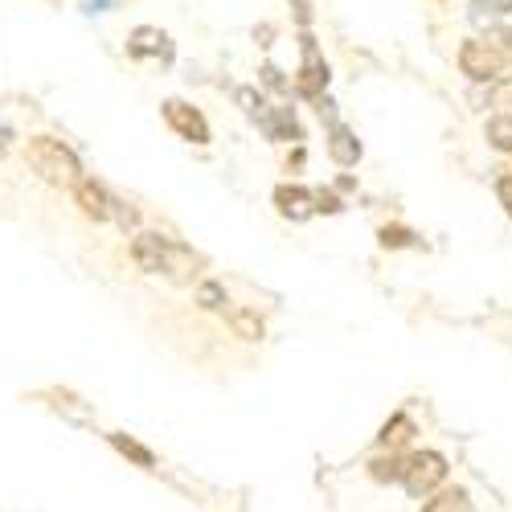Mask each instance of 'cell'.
I'll use <instances>...</instances> for the list:
<instances>
[{
    "instance_id": "1",
    "label": "cell",
    "mask_w": 512,
    "mask_h": 512,
    "mask_svg": "<svg viewBox=\"0 0 512 512\" xmlns=\"http://www.w3.org/2000/svg\"><path fill=\"white\" fill-rule=\"evenodd\" d=\"M25 160H29L33 173L46 181V185H54V189H78V185H82V164H78V156H74L62 140H54V136L29 140Z\"/></svg>"
},
{
    "instance_id": "2",
    "label": "cell",
    "mask_w": 512,
    "mask_h": 512,
    "mask_svg": "<svg viewBox=\"0 0 512 512\" xmlns=\"http://www.w3.org/2000/svg\"><path fill=\"white\" fill-rule=\"evenodd\" d=\"M459 66L472 82H496V78H504L512 70V62L492 46V41H463Z\"/></svg>"
},
{
    "instance_id": "3",
    "label": "cell",
    "mask_w": 512,
    "mask_h": 512,
    "mask_svg": "<svg viewBox=\"0 0 512 512\" xmlns=\"http://www.w3.org/2000/svg\"><path fill=\"white\" fill-rule=\"evenodd\" d=\"M443 480H447V459H443L439 451H418V455L406 459L402 484H406L410 496H431Z\"/></svg>"
},
{
    "instance_id": "4",
    "label": "cell",
    "mask_w": 512,
    "mask_h": 512,
    "mask_svg": "<svg viewBox=\"0 0 512 512\" xmlns=\"http://www.w3.org/2000/svg\"><path fill=\"white\" fill-rule=\"evenodd\" d=\"M164 119H168V127H173L181 140H189V144H209V123H205V115H201L197 107H189V103H181V99H168V103H164Z\"/></svg>"
},
{
    "instance_id": "5",
    "label": "cell",
    "mask_w": 512,
    "mask_h": 512,
    "mask_svg": "<svg viewBox=\"0 0 512 512\" xmlns=\"http://www.w3.org/2000/svg\"><path fill=\"white\" fill-rule=\"evenodd\" d=\"M324 87H328V66L316 50V41L304 37V62H300V78H295V91H300L304 99H316Z\"/></svg>"
},
{
    "instance_id": "6",
    "label": "cell",
    "mask_w": 512,
    "mask_h": 512,
    "mask_svg": "<svg viewBox=\"0 0 512 512\" xmlns=\"http://www.w3.org/2000/svg\"><path fill=\"white\" fill-rule=\"evenodd\" d=\"M168 250H173V238L140 234V238L132 242V259L140 263V271H148V275H164V271H168Z\"/></svg>"
},
{
    "instance_id": "7",
    "label": "cell",
    "mask_w": 512,
    "mask_h": 512,
    "mask_svg": "<svg viewBox=\"0 0 512 512\" xmlns=\"http://www.w3.org/2000/svg\"><path fill=\"white\" fill-rule=\"evenodd\" d=\"M74 201H78V209L87 213L91 222H107V218H115V197H111L99 181H82V185L74 189Z\"/></svg>"
},
{
    "instance_id": "8",
    "label": "cell",
    "mask_w": 512,
    "mask_h": 512,
    "mask_svg": "<svg viewBox=\"0 0 512 512\" xmlns=\"http://www.w3.org/2000/svg\"><path fill=\"white\" fill-rule=\"evenodd\" d=\"M275 205H279L283 218L308 222L312 213H316V193H308V189H300V185H279V189H275Z\"/></svg>"
},
{
    "instance_id": "9",
    "label": "cell",
    "mask_w": 512,
    "mask_h": 512,
    "mask_svg": "<svg viewBox=\"0 0 512 512\" xmlns=\"http://www.w3.org/2000/svg\"><path fill=\"white\" fill-rule=\"evenodd\" d=\"M127 50H132V58H173V46H168V37L160 33V29H152V25H140L136 33H132V41H127Z\"/></svg>"
},
{
    "instance_id": "10",
    "label": "cell",
    "mask_w": 512,
    "mask_h": 512,
    "mask_svg": "<svg viewBox=\"0 0 512 512\" xmlns=\"http://www.w3.org/2000/svg\"><path fill=\"white\" fill-rule=\"evenodd\" d=\"M254 123H259L271 140H300V123H295V115L283 111V107H279V111L263 107L259 115H254Z\"/></svg>"
},
{
    "instance_id": "11",
    "label": "cell",
    "mask_w": 512,
    "mask_h": 512,
    "mask_svg": "<svg viewBox=\"0 0 512 512\" xmlns=\"http://www.w3.org/2000/svg\"><path fill=\"white\" fill-rule=\"evenodd\" d=\"M328 152H332V160H336L340 168H349V164H357V160H361V140L349 132L345 123H332V140H328Z\"/></svg>"
},
{
    "instance_id": "12",
    "label": "cell",
    "mask_w": 512,
    "mask_h": 512,
    "mask_svg": "<svg viewBox=\"0 0 512 512\" xmlns=\"http://www.w3.org/2000/svg\"><path fill=\"white\" fill-rule=\"evenodd\" d=\"M226 324L234 328L238 340H263V316L250 312V308H226Z\"/></svg>"
},
{
    "instance_id": "13",
    "label": "cell",
    "mask_w": 512,
    "mask_h": 512,
    "mask_svg": "<svg viewBox=\"0 0 512 512\" xmlns=\"http://www.w3.org/2000/svg\"><path fill=\"white\" fill-rule=\"evenodd\" d=\"M414 439V422L406 418V414H398V418H390L386 426H381V435H377V443L386 447V451H398V447H406Z\"/></svg>"
},
{
    "instance_id": "14",
    "label": "cell",
    "mask_w": 512,
    "mask_h": 512,
    "mask_svg": "<svg viewBox=\"0 0 512 512\" xmlns=\"http://www.w3.org/2000/svg\"><path fill=\"white\" fill-rule=\"evenodd\" d=\"M369 476H373L377 484H394V480H402V476H406V459H402L398 451L381 455V459H373V463H369Z\"/></svg>"
},
{
    "instance_id": "15",
    "label": "cell",
    "mask_w": 512,
    "mask_h": 512,
    "mask_svg": "<svg viewBox=\"0 0 512 512\" xmlns=\"http://www.w3.org/2000/svg\"><path fill=\"white\" fill-rule=\"evenodd\" d=\"M107 439H111V447H115L119 455H127V459H136L140 467H156V455H152L148 447H140L136 439H127V435H119V431H115V435H107Z\"/></svg>"
},
{
    "instance_id": "16",
    "label": "cell",
    "mask_w": 512,
    "mask_h": 512,
    "mask_svg": "<svg viewBox=\"0 0 512 512\" xmlns=\"http://www.w3.org/2000/svg\"><path fill=\"white\" fill-rule=\"evenodd\" d=\"M422 512H467V492L459 488H447V492H435L431 500H426Z\"/></svg>"
},
{
    "instance_id": "17",
    "label": "cell",
    "mask_w": 512,
    "mask_h": 512,
    "mask_svg": "<svg viewBox=\"0 0 512 512\" xmlns=\"http://www.w3.org/2000/svg\"><path fill=\"white\" fill-rule=\"evenodd\" d=\"M488 144H492L496 152H512V115L488 119Z\"/></svg>"
},
{
    "instance_id": "18",
    "label": "cell",
    "mask_w": 512,
    "mask_h": 512,
    "mask_svg": "<svg viewBox=\"0 0 512 512\" xmlns=\"http://www.w3.org/2000/svg\"><path fill=\"white\" fill-rule=\"evenodd\" d=\"M197 304L209 308V312L226 308V291H222V283H201V287H197Z\"/></svg>"
},
{
    "instance_id": "19",
    "label": "cell",
    "mask_w": 512,
    "mask_h": 512,
    "mask_svg": "<svg viewBox=\"0 0 512 512\" xmlns=\"http://www.w3.org/2000/svg\"><path fill=\"white\" fill-rule=\"evenodd\" d=\"M50 398H54V406H58V410H66L74 422H87V418H91V410H87V406H78V398H74V394H66V390H54Z\"/></svg>"
},
{
    "instance_id": "20",
    "label": "cell",
    "mask_w": 512,
    "mask_h": 512,
    "mask_svg": "<svg viewBox=\"0 0 512 512\" xmlns=\"http://www.w3.org/2000/svg\"><path fill=\"white\" fill-rule=\"evenodd\" d=\"M492 103H496V107H504V115H512V78H504L500 87L492 91Z\"/></svg>"
},
{
    "instance_id": "21",
    "label": "cell",
    "mask_w": 512,
    "mask_h": 512,
    "mask_svg": "<svg viewBox=\"0 0 512 512\" xmlns=\"http://www.w3.org/2000/svg\"><path fill=\"white\" fill-rule=\"evenodd\" d=\"M476 9H488L484 21H492V17H500V13H512V0H476ZM484 21H480V25H484Z\"/></svg>"
},
{
    "instance_id": "22",
    "label": "cell",
    "mask_w": 512,
    "mask_h": 512,
    "mask_svg": "<svg viewBox=\"0 0 512 512\" xmlns=\"http://www.w3.org/2000/svg\"><path fill=\"white\" fill-rule=\"evenodd\" d=\"M488 41H492V46H496V50H500V54L512 62V29H496Z\"/></svg>"
},
{
    "instance_id": "23",
    "label": "cell",
    "mask_w": 512,
    "mask_h": 512,
    "mask_svg": "<svg viewBox=\"0 0 512 512\" xmlns=\"http://www.w3.org/2000/svg\"><path fill=\"white\" fill-rule=\"evenodd\" d=\"M410 238L414 234H406V230H390V226L381 230V246H410Z\"/></svg>"
},
{
    "instance_id": "24",
    "label": "cell",
    "mask_w": 512,
    "mask_h": 512,
    "mask_svg": "<svg viewBox=\"0 0 512 512\" xmlns=\"http://www.w3.org/2000/svg\"><path fill=\"white\" fill-rule=\"evenodd\" d=\"M115 222L127 230V226H136V222H140V213H136V209H127L123 201H115Z\"/></svg>"
},
{
    "instance_id": "25",
    "label": "cell",
    "mask_w": 512,
    "mask_h": 512,
    "mask_svg": "<svg viewBox=\"0 0 512 512\" xmlns=\"http://www.w3.org/2000/svg\"><path fill=\"white\" fill-rule=\"evenodd\" d=\"M496 197H500V205L512 213V177H500V185H496Z\"/></svg>"
},
{
    "instance_id": "26",
    "label": "cell",
    "mask_w": 512,
    "mask_h": 512,
    "mask_svg": "<svg viewBox=\"0 0 512 512\" xmlns=\"http://www.w3.org/2000/svg\"><path fill=\"white\" fill-rule=\"evenodd\" d=\"M263 82H267V87H275V91H283V87H287V82L279 78V70H275V66H263Z\"/></svg>"
},
{
    "instance_id": "27",
    "label": "cell",
    "mask_w": 512,
    "mask_h": 512,
    "mask_svg": "<svg viewBox=\"0 0 512 512\" xmlns=\"http://www.w3.org/2000/svg\"><path fill=\"white\" fill-rule=\"evenodd\" d=\"M316 209H324V213H336V209H340V201H336L332 193H316Z\"/></svg>"
},
{
    "instance_id": "28",
    "label": "cell",
    "mask_w": 512,
    "mask_h": 512,
    "mask_svg": "<svg viewBox=\"0 0 512 512\" xmlns=\"http://www.w3.org/2000/svg\"><path fill=\"white\" fill-rule=\"evenodd\" d=\"M9 140H13V136H9V127H0V152L9 148Z\"/></svg>"
},
{
    "instance_id": "29",
    "label": "cell",
    "mask_w": 512,
    "mask_h": 512,
    "mask_svg": "<svg viewBox=\"0 0 512 512\" xmlns=\"http://www.w3.org/2000/svg\"><path fill=\"white\" fill-rule=\"evenodd\" d=\"M95 5H103V0H95Z\"/></svg>"
}]
</instances>
